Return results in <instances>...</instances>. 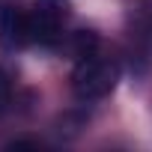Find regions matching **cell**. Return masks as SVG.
I'll list each match as a JSON object with an SVG mask.
<instances>
[{
    "label": "cell",
    "instance_id": "3",
    "mask_svg": "<svg viewBox=\"0 0 152 152\" xmlns=\"http://www.w3.org/2000/svg\"><path fill=\"white\" fill-rule=\"evenodd\" d=\"M30 42V12L12 0H0V48L21 51Z\"/></svg>",
    "mask_w": 152,
    "mask_h": 152
},
{
    "label": "cell",
    "instance_id": "2",
    "mask_svg": "<svg viewBox=\"0 0 152 152\" xmlns=\"http://www.w3.org/2000/svg\"><path fill=\"white\" fill-rule=\"evenodd\" d=\"M30 12V39L33 45H57L63 39V24L72 15V0H33Z\"/></svg>",
    "mask_w": 152,
    "mask_h": 152
},
{
    "label": "cell",
    "instance_id": "4",
    "mask_svg": "<svg viewBox=\"0 0 152 152\" xmlns=\"http://www.w3.org/2000/svg\"><path fill=\"white\" fill-rule=\"evenodd\" d=\"M63 51H66L69 60L81 63V60H87V57H93L99 51V36L93 30H75V33H69L63 39Z\"/></svg>",
    "mask_w": 152,
    "mask_h": 152
},
{
    "label": "cell",
    "instance_id": "1",
    "mask_svg": "<svg viewBox=\"0 0 152 152\" xmlns=\"http://www.w3.org/2000/svg\"><path fill=\"white\" fill-rule=\"evenodd\" d=\"M119 81V63L110 60V57H87L81 63H75V72H72V93L78 96L81 102H96V99H104L113 93Z\"/></svg>",
    "mask_w": 152,
    "mask_h": 152
},
{
    "label": "cell",
    "instance_id": "5",
    "mask_svg": "<svg viewBox=\"0 0 152 152\" xmlns=\"http://www.w3.org/2000/svg\"><path fill=\"white\" fill-rule=\"evenodd\" d=\"M12 104V81H9V72L0 69V116H3Z\"/></svg>",
    "mask_w": 152,
    "mask_h": 152
}]
</instances>
